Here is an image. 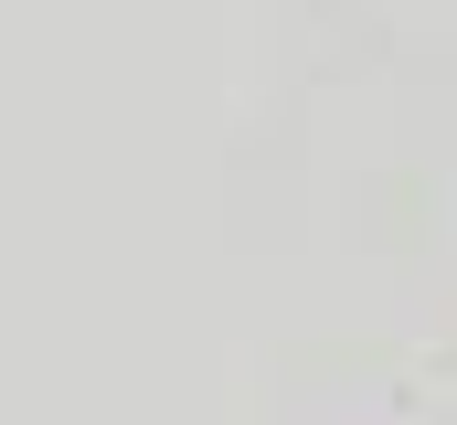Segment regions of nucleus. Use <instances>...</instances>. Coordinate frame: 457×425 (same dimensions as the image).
Segmentation results:
<instances>
[]
</instances>
